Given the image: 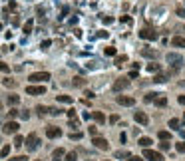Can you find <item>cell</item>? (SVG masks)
I'll list each match as a JSON object with an SVG mask.
<instances>
[{
	"mask_svg": "<svg viewBox=\"0 0 185 161\" xmlns=\"http://www.w3.org/2000/svg\"><path fill=\"white\" fill-rule=\"evenodd\" d=\"M165 60H167V64L171 66L173 72H179V70H181V66H183V58H181V54L169 52V54L165 56Z\"/></svg>",
	"mask_w": 185,
	"mask_h": 161,
	"instance_id": "1",
	"label": "cell"
},
{
	"mask_svg": "<svg viewBox=\"0 0 185 161\" xmlns=\"http://www.w3.org/2000/svg\"><path fill=\"white\" fill-rule=\"evenodd\" d=\"M24 141H26V149H28V151H36L38 145H40V139H38V135H36V133H30Z\"/></svg>",
	"mask_w": 185,
	"mask_h": 161,
	"instance_id": "2",
	"label": "cell"
},
{
	"mask_svg": "<svg viewBox=\"0 0 185 161\" xmlns=\"http://www.w3.org/2000/svg\"><path fill=\"white\" fill-rule=\"evenodd\" d=\"M143 157L147 161H163V155L159 153V151H153V149H143Z\"/></svg>",
	"mask_w": 185,
	"mask_h": 161,
	"instance_id": "3",
	"label": "cell"
},
{
	"mask_svg": "<svg viewBox=\"0 0 185 161\" xmlns=\"http://www.w3.org/2000/svg\"><path fill=\"white\" fill-rule=\"evenodd\" d=\"M50 80V74L48 72H34V74H30V82H48Z\"/></svg>",
	"mask_w": 185,
	"mask_h": 161,
	"instance_id": "4",
	"label": "cell"
},
{
	"mask_svg": "<svg viewBox=\"0 0 185 161\" xmlns=\"http://www.w3.org/2000/svg\"><path fill=\"white\" fill-rule=\"evenodd\" d=\"M139 38H143V40H157V32L151 30V28H143L139 32Z\"/></svg>",
	"mask_w": 185,
	"mask_h": 161,
	"instance_id": "5",
	"label": "cell"
},
{
	"mask_svg": "<svg viewBox=\"0 0 185 161\" xmlns=\"http://www.w3.org/2000/svg\"><path fill=\"white\" fill-rule=\"evenodd\" d=\"M92 143H94L98 149H104V151H107V149H110V143H107V139H104V137H98V135H94Z\"/></svg>",
	"mask_w": 185,
	"mask_h": 161,
	"instance_id": "6",
	"label": "cell"
},
{
	"mask_svg": "<svg viewBox=\"0 0 185 161\" xmlns=\"http://www.w3.org/2000/svg\"><path fill=\"white\" fill-rule=\"evenodd\" d=\"M26 94L28 95H44V94H46V87H44V86H28L26 87Z\"/></svg>",
	"mask_w": 185,
	"mask_h": 161,
	"instance_id": "7",
	"label": "cell"
},
{
	"mask_svg": "<svg viewBox=\"0 0 185 161\" xmlns=\"http://www.w3.org/2000/svg\"><path fill=\"white\" fill-rule=\"evenodd\" d=\"M126 87H129V80H127V78H119V80L113 82V90H116V92H121V90H126Z\"/></svg>",
	"mask_w": 185,
	"mask_h": 161,
	"instance_id": "8",
	"label": "cell"
},
{
	"mask_svg": "<svg viewBox=\"0 0 185 161\" xmlns=\"http://www.w3.org/2000/svg\"><path fill=\"white\" fill-rule=\"evenodd\" d=\"M133 119H135V123H139V125H147V123H149V117H147V114H143V111H135V114H133Z\"/></svg>",
	"mask_w": 185,
	"mask_h": 161,
	"instance_id": "9",
	"label": "cell"
},
{
	"mask_svg": "<svg viewBox=\"0 0 185 161\" xmlns=\"http://www.w3.org/2000/svg\"><path fill=\"white\" fill-rule=\"evenodd\" d=\"M46 135L50 137V139H56V137H60V135H62V129L56 127V125H50V127L46 129Z\"/></svg>",
	"mask_w": 185,
	"mask_h": 161,
	"instance_id": "10",
	"label": "cell"
},
{
	"mask_svg": "<svg viewBox=\"0 0 185 161\" xmlns=\"http://www.w3.org/2000/svg\"><path fill=\"white\" fill-rule=\"evenodd\" d=\"M18 123H16V121H6V123H4V133H16V131H18Z\"/></svg>",
	"mask_w": 185,
	"mask_h": 161,
	"instance_id": "11",
	"label": "cell"
},
{
	"mask_svg": "<svg viewBox=\"0 0 185 161\" xmlns=\"http://www.w3.org/2000/svg\"><path fill=\"white\" fill-rule=\"evenodd\" d=\"M118 103L119 106H133V103H135V100H133V98H129V95H118Z\"/></svg>",
	"mask_w": 185,
	"mask_h": 161,
	"instance_id": "12",
	"label": "cell"
},
{
	"mask_svg": "<svg viewBox=\"0 0 185 161\" xmlns=\"http://www.w3.org/2000/svg\"><path fill=\"white\" fill-rule=\"evenodd\" d=\"M64 155H66V151H64L62 147H58V149H54V153H52V159H54V161H64V159H62Z\"/></svg>",
	"mask_w": 185,
	"mask_h": 161,
	"instance_id": "13",
	"label": "cell"
},
{
	"mask_svg": "<svg viewBox=\"0 0 185 161\" xmlns=\"http://www.w3.org/2000/svg\"><path fill=\"white\" fill-rule=\"evenodd\" d=\"M171 44H173L175 48H183V46H185V38H181V36H175V38L171 40Z\"/></svg>",
	"mask_w": 185,
	"mask_h": 161,
	"instance_id": "14",
	"label": "cell"
},
{
	"mask_svg": "<svg viewBox=\"0 0 185 161\" xmlns=\"http://www.w3.org/2000/svg\"><path fill=\"white\" fill-rule=\"evenodd\" d=\"M141 56H146V58H155L157 52H155V50H149V48H143V50H141Z\"/></svg>",
	"mask_w": 185,
	"mask_h": 161,
	"instance_id": "15",
	"label": "cell"
},
{
	"mask_svg": "<svg viewBox=\"0 0 185 161\" xmlns=\"http://www.w3.org/2000/svg\"><path fill=\"white\" fill-rule=\"evenodd\" d=\"M92 117H94L96 121H98V123H104V121H106V115L102 114V111H94V114H92Z\"/></svg>",
	"mask_w": 185,
	"mask_h": 161,
	"instance_id": "16",
	"label": "cell"
},
{
	"mask_svg": "<svg viewBox=\"0 0 185 161\" xmlns=\"http://www.w3.org/2000/svg\"><path fill=\"white\" fill-rule=\"evenodd\" d=\"M116 159H132V155L127 153V151H121V149H119V151H116Z\"/></svg>",
	"mask_w": 185,
	"mask_h": 161,
	"instance_id": "17",
	"label": "cell"
},
{
	"mask_svg": "<svg viewBox=\"0 0 185 161\" xmlns=\"http://www.w3.org/2000/svg\"><path fill=\"white\" fill-rule=\"evenodd\" d=\"M139 145H141V147H149V145H151V139H149V137H139Z\"/></svg>",
	"mask_w": 185,
	"mask_h": 161,
	"instance_id": "18",
	"label": "cell"
},
{
	"mask_svg": "<svg viewBox=\"0 0 185 161\" xmlns=\"http://www.w3.org/2000/svg\"><path fill=\"white\" fill-rule=\"evenodd\" d=\"M32 28H34V20H28L26 24H24V34H30L32 32Z\"/></svg>",
	"mask_w": 185,
	"mask_h": 161,
	"instance_id": "19",
	"label": "cell"
},
{
	"mask_svg": "<svg viewBox=\"0 0 185 161\" xmlns=\"http://www.w3.org/2000/svg\"><path fill=\"white\" fill-rule=\"evenodd\" d=\"M20 101V95H8V103H10V106H16V103H18Z\"/></svg>",
	"mask_w": 185,
	"mask_h": 161,
	"instance_id": "20",
	"label": "cell"
},
{
	"mask_svg": "<svg viewBox=\"0 0 185 161\" xmlns=\"http://www.w3.org/2000/svg\"><path fill=\"white\" fill-rule=\"evenodd\" d=\"M153 101H155V106H159V107H165L167 106V100H165V98H155Z\"/></svg>",
	"mask_w": 185,
	"mask_h": 161,
	"instance_id": "21",
	"label": "cell"
},
{
	"mask_svg": "<svg viewBox=\"0 0 185 161\" xmlns=\"http://www.w3.org/2000/svg\"><path fill=\"white\" fill-rule=\"evenodd\" d=\"M20 145H24V137H22V135H16V137H14V147H20Z\"/></svg>",
	"mask_w": 185,
	"mask_h": 161,
	"instance_id": "22",
	"label": "cell"
},
{
	"mask_svg": "<svg viewBox=\"0 0 185 161\" xmlns=\"http://www.w3.org/2000/svg\"><path fill=\"white\" fill-rule=\"evenodd\" d=\"M58 101H62V103H72V98L70 95H58Z\"/></svg>",
	"mask_w": 185,
	"mask_h": 161,
	"instance_id": "23",
	"label": "cell"
},
{
	"mask_svg": "<svg viewBox=\"0 0 185 161\" xmlns=\"http://www.w3.org/2000/svg\"><path fill=\"white\" fill-rule=\"evenodd\" d=\"M169 147H171V145H169V141H161V143H159V149H161V151H167V149H169Z\"/></svg>",
	"mask_w": 185,
	"mask_h": 161,
	"instance_id": "24",
	"label": "cell"
},
{
	"mask_svg": "<svg viewBox=\"0 0 185 161\" xmlns=\"http://www.w3.org/2000/svg\"><path fill=\"white\" fill-rule=\"evenodd\" d=\"M8 153H10V145H4V147L0 149V157H6Z\"/></svg>",
	"mask_w": 185,
	"mask_h": 161,
	"instance_id": "25",
	"label": "cell"
},
{
	"mask_svg": "<svg viewBox=\"0 0 185 161\" xmlns=\"http://www.w3.org/2000/svg\"><path fill=\"white\" fill-rule=\"evenodd\" d=\"M159 139H161V141L169 139V131H165V129H163V131H159Z\"/></svg>",
	"mask_w": 185,
	"mask_h": 161,
	"instance_id": "26",
	"label": "cell"
},
{
	"mask_svg": "<svg viewBox=\"0 0 185 161\" xmlns=\"http://www.w3.org/2000/svg\"><path fill=\"white\" fill-rule=\"evenodd\" d=\"M169 127L171 129H179V119H169Z\"/></svg>",
	"mask_w": 185,
	"mask_h": 161,
	"instance_id": "27",
	"label": "cell"
},
{
	"mask_svg": "<svg viewBox=\"0 0 185 161\" xmlns=\"http://www.w3.org/2000/svg\"><path fill=\"white\" fill-rule=\"evenodd\" d=\"M175 149H177L179 153H185V141H181V143H177V145H175Z\"/></svg>",
	"mask_w": 185,
	"mask_h": 161,
	"instance_id": "28",
	"label": "cell"
},
{
	"mask_svg": "<svg viewBox=\"0 0 185 161\" xmlns=\"http://www.w3.org/2000/svg\"><path fill=\"white\" fill-rule=\"evenodd\" d=\"M106 56H116V48H113V46H107L106 48Z\"/></svg>",
	"mask_w": 185,
	"mask_h": 161,
	"instance_id": "29",
	"label": "cell"
},
{
	"mask_svg": "<svg viewBox=\"0 0 185 161\" xmlns=\"http://www.w3.org/2000/svg\"><path fill=\"white\" fill-rule=\"evenodd\" d=\"M66 161H78V155L72 151V153H68V155H66Z\"/></svg>",
	"mask_w": 185,
	"mask_h": 161,
	"instance_id": "30",
	"label": "cell"
},
{
	"mask_svg": "<svg viewBox=\"0 0 185 161\" xmlns=\"http://www.w3.org/2000/svg\"><path fill=\"white\" fill-rule=\"evenodd\" d=\"M36 111H38L40 115H44V114H48V107H44V106H38V107H36Z\"/></svg>",
	"mask_w": 185,
	"mask_h": 161,
	"instance_id": "31",
	"label": "cell"
},
{
	"mask_svg": "<svg viewBox=\"0 0 185 161\" xmlns=\"http://www.w3.org/2000/svg\"><path fill=\"white\" fill-rule=\"evenodd\" d=\"M124 62H127V56H119L118 60H116V64H118V66L121 68V64H124Z\"/></svg>",
	"mask_w": 185,
	"mask_h": 161,
	"instance_id": "32",
	"label": "cell"
},
{
	"mask_svg": "<svg viewBox=\"0 0 185 161\" xmlns=\"http://www.w3.org/2000/svg\"><path fill=\"white\" fill-rule=\"evenodd\" d=\"M155 98H157V94H147V95H146V101H147V103H151Z\"/></svg>",
	"mask_w": 185,
	"mask_h": 161,
	"instance_id": "33",
	"label": "cell"
},
{
	"mask_svg": "<svg viewBox=\"0 0 185 161\" xmlns=\"http://www.w3.org/2000/svg\"><path fill=\"white\" fill-rule=\"evenodd\" d=\"M153 82H157V84H163V82H165V76H155V78H153Z\"/></svg>",
	"mask_w": 185,
	"mask_h": 161,
	"instance_id": "34",
	"label": "cell"
},
{
	"mask_svg": "<svg viewBox=\"0 0 185 161\" xmlns=\"http://www.w3.org/2000/svg\"><path fill=\"white\" fill-rule=\"evenodd\" d=\"M74 86L82 87V86H84V80H82V78H74Z\"/></svg>",
	"mask_w": 185,
	"mask_h": 161,
	"instance_id": "35",
	"label": "cell"
},
{
	"mask_svg": "<svg viewBox=\"0 0 185 161\" xmlns=\"http://www.w3.org/2000/svg\"><path fill=\"white\" fill-rule=\"evenodd\" d=\"M0 72H10V68H8L2 60H0Z\"/></svg>",
	"mask_w": 185,
	"mask_h": 161,
	"instance_id": "36",
	"label": "cell"
},
{
	"mask_svg": "<svg viewBox=\"0 0 185 161\" xmlns=\"http://www.w3.org/2000/svg\"><path fill=\"white\" fill-rule=\"evenodd\" d=\"M4 86H6V87H14L16 84H14V82L10 80V78H6V80H4Z\"/></svg>",
	"mask_w": 185,
	"mask_h": 161,
	"instance_id": "37",
	"label": "cell"
},
{
	"mask_svg": "<svg viewBox=\"0 0 185 161\" xmlns=\"http://www.w3.org/2000/svg\"><path fill=\"white\" fill-rule=\"evenodd\" d=\"M147 70H149V72H157L159 66H157V64H149V66H147Z\"/></svg>",
	"mask_w": 185,
	"mask_h": 161,
	"instance_id": "38",
	"label": "cell"
},
{
	"mask_svg": "<svg viewBox=\"0 0 185 161\" xmlns=\"http://www.w3.org/2000/svg\"><path fill=\"white\" fill-rule=\"evenodd\" d=\"M20 117H22V119H28V117H30V111H28V109H26V111H22Z\"/></svg>",
	"mask_w": 185,
	"mask_h": 161,
	"instance_id": "39",
	"label": "cell"
},
{
	"mask_svg": "<svg viewBox=\"0 0 185 161\" xmlns=\"http://www.w3.org/2000/svg\"><path fill=\"white\" fill-rule=\"evenodd\" d=\"M70 137H72V139H82V133H80V131H76V133H72Z\"/></svg>",
	"mask_w": 185,
	"mask_h": 161,
	"instance_id": "40",
	"label": "cell"
},
{
	"mask_svg": "<svg viewBox=\"0 0 185 161\" xmlns=\"http://www.w3.org/2000/svg\"><path fill=\"white\" fill-rule=\"evenodd\" d=\"M8 115H10V117H16V115H18V109H10Z\"/></svg>",
	"mask_w": 185,
	"mask_h": 161,
	"instance_id": "41",
	"label": "cell"
},
{
	"mask_svg": "<svg viewBox=\"0 0 185 161\" xmlns=\"http://www.w3.org/2000/svg\"><path fill=\"white\" fill-rule=\"evenodd\" d=\"M68 117L74 119V117H76V111H74V109H68Z\"/></svg>",
	"mask_w": 185,
	"mask_h": 161,
	"instance_id": "42",
	"label": "cell"
},
{
	"mask_svg": "<svg viewBox=\"0 0 185 161\" xmlns=\"http://www.w3.org/2000/svg\"><path fill=\"white\" fill-rule=\"evenodd\" d=\"M50 44H52V42H50V40H44V42H42V48H44V50H46V48L50 46Z\"/></svg>",
	"mask_w": 185,
	"mask_h": 161,
	"instance_id": "43",
	"label": "cell"
},
{
	"mask_svg": "<svg viewBox=\"0 0 185 161\" xmlns=\"http://www.w3.org/2000/svg\"><path fill=\"white\" fill-rule=\"evenodd\" d=\"M121 20L126 22V24H132V18H129V16H124V18H121Z\"/></svg>",
	"mask_w": 185,
	"mask_h": 161,
	"instance_id": "44",
	"label": "cell"
},
{
	"mask_svg": "<svg viewBox=\"0 0 185 161\" xmlns=\"http://www.w3.org/2000/svg\"><path fill=\"white\" fill-rule=\"evenodd\" d=\"M177 100H179V103H181V106H185V95H179Z\"/></svg>",
	"mask_w": 185,
	"mask_h": 161,
	"instance_id": "45",
	"label": "cell"
}]
</instances>
